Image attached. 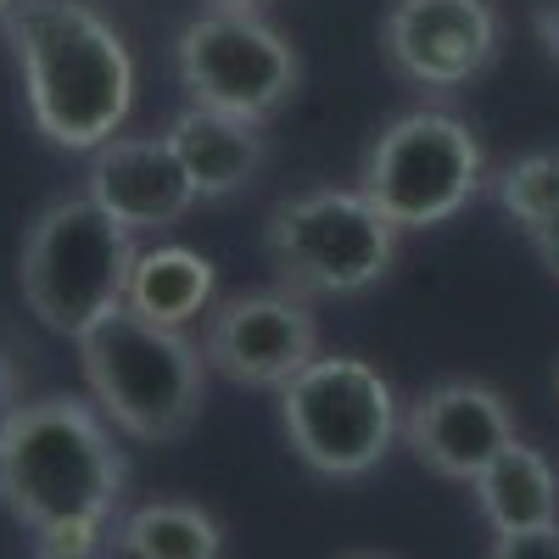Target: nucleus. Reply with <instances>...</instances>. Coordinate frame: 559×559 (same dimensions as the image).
<instances>
[{
    "mask_svg": "<svg viewBox=\"0 0 559 559\" xmlns=\"http://www.w3.org/2000/svg\"><path fill=\"white\" fill-rule=\"evenodd\" d=\"M471 492H476V509L492 526V537L559 521V471L543 448H526L521 437L471 481Z\"/></svg>",
    "mask_w": 559,
    "mask_h": 559,
    "instance_id": "nucleus-14",
    "label": "nucleus"
},
{
    "mask_svg": "<svg viewBox=\"0 0 559 559\" xmlns=\"http://www.w3.org/2000/svg\"><path fill=\"white\" fill-rule=\"evenodd\" d=\"M174 73L191 107H213L247 123H269L302 90V57L263 12L207 7L174 39Z\"/></svg>",
    "mask_w": 559,
    "mask_h": 559,
    "instance_id": "nucleus-8",
    "label": "nucleus"
},
{
    "mask_svg": "<svg viewBox=\"0 0 559 559\" xmlns=\"http://www.w3.org/2000/svg\"><path fill=\"white\" fill-rule=\"evenodd\" d=\"M532 252H537V263L559 280V213H554L548 224H537V229H532Z\"/></svg>",
    "mask_w": 559,
    "mask_h": 559,
    "instance_id": "nucleus-19",
    "label": "nucleus"
},
{
    "mask_svg": "<svg viewBox=\"0 0 559 559\" xmlns=\"http://www.w3.org/2000/svg\"><path fill=\"white\" fill-rule=\"evenodd\" d=\"M503 17L492 0H392L381 57L419 90H459L498 62Z\"/></svg>",
    "mask_w": 559,
    "mask_h": 559,
    "instance_id": "nucleus-10",
    "label": "nucleus"
},
{
    "mask_svg": "<svg viewBox=\"0 0 559 559\" xmlns=\"http://www.w3.org/2000/svg\"><path fill=\"white\" fill-rule=\"evenodd\" d=\"M487 559H559V521H554V526H532V532H503V537H492Z\"/></svg>",
    "mask_w": 559,
    "mask_h": 559,
    "instance_id": "nucleus-18",
    "label": "nucleus"
},
{
    "mask_svg": "<svg viewBox=\"0 0 559 559\" xmlns=\"http://www.w3.org/2000/svg\"><path fill=\"white\" fill-rule=\"evenodd\" d=\"M123 308H134L140 319L185 331L191 319H202L213 308V263L191 247H152L140 252L129 269V292Z\"/></svg>",
    "mask_w": 559,
    "mask_h": 559,
    "instance_id": "nucleus-15",
    "label": "nucleus"
},
{
    "mask_svg": "<svg viewBox=\"0 0 559 559\" xmlns=\"http://www.w3.org/2000/svg\"><path fill=\"white\" fill-rule=\"evenodd\" d=\"M487 185V152L471 123L419 107L392 118L364 152L358 191L397 229H437L459 218Z\"/></svg>",
    "mask_w": 559,
    "mask_h": 559,
    "instance_id": "nucleus-7",
    "label": "nucleus"
},
{
    "mask_svg": "<svg viewBox=\"0 0 559 559\" xmlns=\"http://www.w3.org/2000/svg\"><path fill=\"white\" fill-rule=\"evenodd\" d=\"M537 28H543V39H548V51L559 57V17H554V12H537Z\"/></svg>",
    "mask_w": 559,
    "mask_h": 559,
    "instance_id": "nucleus-20",
    "label": "nucleus"
},
{
    "mask_svg": "<svg viewBox=\"0 0 559 559\" xmlns=\"http://www.w3.org/2000/svg\"><path fill=\"white\" fill-rule=\"evenodd\" d=\"M134 258L140 247L112 213H102L90 197H57L23 236L17 286L45 331L79 342L102 313L123 302Z\"/></svg>",
    "mask_w": 559,
    "mask_h": 559,
    "instance_id": "nucleus-4",
    "label": "nucleus"
},
{
    "mask_svg": "<svg viewBox=\"0 0 559 559\" xmlns=\"http://www.w3.org/2000/svg\"><path fill=\"white\" fill-rule=\"evenodd\" d=\"M347 559H392V554H347Z\"/></svg>",
    "mask_w": 559,
    "mask_h": 559,
    "instance_id": "nucleus-22",
    "label": "nucleus"
},
{
    "mask_svg": "<svg viewBox=\"0 0 559 559\" xmlns=\"http://www.w3.org/2000/svg\"><path fill=\"white\" fill-rule=\"evenodd\" d=\"M112 559H218L224 554V526L202 503L185 498H152L118 515L107 537Z\"/></svg>",
    "mask_w": 559,
    "mask_h": 559,
    "instance_id": "nucleus-16",
    "label": "nucleus"
},
{
    "mask_svg": "<svg viewBox=\"0 0 559 559\" xmlns=\"http://www.w3.org/2000/svg\"><path fill=\"white\" fill-rule=\"evenodd\" d=\"M397 236L403 229L369 202L358 185H313L286 202L269 207L263 224V252L280 280V292L292 297H358L381 286L397 263Z\"/></svg>",
    "mask_w": 559,
    "mask_h": 559,
    "instance_id": "nucleus-5",
    "label": "nucleus"
},
{
    "mask_svg": "<svg viewBox=\"0 0 559 559\" xmlns=\"http://www.w3.org/2000/svg\"><path fill=\"white\" fill-rule=\"evenodd\" d=\"M515 442V414L487 381H437L403 414V448L442 481L471 487Z\"/></svg>",
    "mask_w": 559,
    "mask_h": 559,
    "instance_id": "nucleus-11",
    "label": "nucleus"
},
{
    "mask_svg": "<svg viewBox=\"0 0 559 559\" xmlns=\"http://www.w3.org/2000/svg\"><path fill=\"white\" fill-rule=\"evenodd\" d=\"M12 7H17V0H0V17H7V12H12Z\"/></svg>",
    "mask_w": 559,
    "mask_h": 559,
    "instance_id": "nucleus-23",
    "label": "nucleus"
},
{
    "mask_svg": "<svg viewBox=\"0 0 559 559\" xmlns=\"http://www.w3.org/2000/svg\"><path fill=\"white\" fill-rule=\"evenodd\" d=\"M84 197L112 213L129 236H163L197 207V185L185 179L168 134H112L90 152Z\"/></svg>",
    "mask_w": 559,
    "mask_h": 559,
    "instance_id": "nucleus-12",
    "label": "nucleus"
},
{
    "mask_svg": "<svg viewBox=\"0 0 559 559\" xmlns=\"http://www.w3.org/2000/svg\"><path fill=\"white\" fill-rule=\"evenodd\" d=\"M34 129L62 152H96L134 107V57L123 34L84 0H17L0 17Z\"/></svg>",
    "mask_w": 559,
    "mask_h": 559,
    "instance_id": "nucleus-2",
    "label": "nucleus"
},
{
    "mask_svg": "<svg viewBox=\"0 0 559 559\" xmlns=\"http://www.w3.org/2000/svg\"><path fill=\"white\" fill-rule=\"evenodd\" d=\"M202 358H207V369H218L229 386L280 392V386L297 381L302 369L319 358V319L292 292L224 297L207 313Z\"/></svg>",
    "mask_w": 559,
    "mask_h": 559,
    "instance_id": "nucleus-9",
    "label": "nucleus"
},
{
    "mask_svg": "<svg viewBox=\"0 0 559 559\" xmlns=\"http://www.w3.org/2000/svg\"><path fill=\"white\" fill-rule=\"evenodd\" d=\"M492 197L532 236L537 224H548L559 213V152H526L515 163H503L492 174Z\"/></svg>",
    "mask_w": 559,
    "mask_h": 559,
    "instance_id": "nucleus-17",
    "label": "nucleus"
},
{
    "mask_svg": "<svg viewBox=\"0 0 559 559\" xmlns=\"http://www.w3.org/2000/svg\"><path fill=\"white\" fill-rule=\"evenodd\" d=\"M213 7H229V12H258L263 0H213Z\"/></svg>",
    "mask_w": 559,
    "mask_h": 559,
    "instance_id": "nucleus-21",
    "label": "nucleus"
},
{
    "mask_svg": "<svg viewBox=\"0 0 559 559\" xmlns=\"http://www.w3.org/2000/svg\"><path fill=\"white\" fill-rule=\"evenodd\" d=\"M274 397L292 453L324 481H358L381 471V459L403 437L397 392L364 358H313Z\"/></svg>",
    "mask_w": 559,
    "mask_h": 559,
    "instance_id": "nucleus-6",
    "label": "nucleus"
},
{
    "mask_svg": "<svg viewBox=\"0 0 559 559\" xmlns=\"http://www.w3.org/2000/svg\"><path fill=\"white\" fill-rule=\"evenodd\" d=\"M129 464L90 397H34L0 414V509L39 559H96L118 526Z\"/></svg>",
    "mask_w": 559,
    "mask_h": 559,
    "instance_id": "nucleus-1",
    "label": "nucleus"
},
{
    "mask_svg": "<svg viewBox=\"0 0 559 559\" xmlns=\"http://www.w3.org/2000/svg\"><path fill=\"white\" fill-rule=\"evenodd\" d=\"M79 364H84L90 403L107 414L112 431H123L134 442L191 437L207 408L202 347L185 331L140 319L123 302L79 336Z\"/></svg>",
    "mask_w": 559,
    "mask_h": 559,
    "instance_id": "nucleus-3",
    "label": "nucleus"
},
{
    "mask_svg": "<svg viewBox=\"0 0 559 559\" xmlns=\"http://www.w3.org/2000/svg\"><path fill=\"white\" fill-rule=\"evenodd\" d=\"M163 134H168L185 179L197 185V202H224V197L247 191L269 163L263 123L229 118V112H213V107H185Z\"/></svg>",
    "mask_w": 559,
    "mask_h": 559,
    "instance_id": "nucleus-13",
    "label": "nucleus"
},
{
    "mask_svg": "<svg viewBox=\"0 0 559 559\" xmlns=\"http://www.w3.org/2000/svg\"><path fill=\"white\" fill-rule=\"evenodd\" d=\"M554 392H559V369H554Z\"/></svg>",
    "mask_w": 559,
    "mask_h": 559,
    "instance_id": "nucleus-24",
    "label": "nucleus"
}]
</instances>
